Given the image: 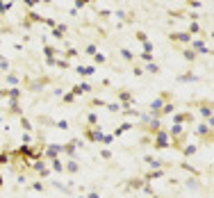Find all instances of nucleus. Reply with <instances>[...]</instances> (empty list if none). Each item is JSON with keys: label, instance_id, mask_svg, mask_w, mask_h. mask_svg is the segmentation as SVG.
I'll list each match as a JSON object with an SVG mask.
<instances>
[{"label": "nucleus", "instance_id": "obj_1", "mask_svg": "<svg viewBox=\"0 0 214 198\" xmlns=\"http://www.w3.org/2000/svg\"><path fill=\"white\" fill-rule=\"evenodd\" d=\"M157 146H166V135H164V132L157 135Z\"/></svg>", "mask_w": 214, "mask_h": 198}, {"label": "nucleus", "instance_id": "obj_2", "mask_svg": "<svg viewBox=\"0 0 214 198\" xmlns=\"http://www.w3.org/2000/svg\"><path fill=\"white\" fill-rule=\"evenodd\" d=\"M53 168H55V171H62V164L57 162V159H55V162H53Z\"/></svg>", "mask_w": 214, "mask_h": 198}]
</instances>
